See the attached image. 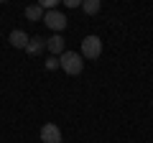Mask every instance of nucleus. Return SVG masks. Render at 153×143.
I'll list each match as a JSON object with an SVG mask.
<instances>
[{"instance_id": "obj_7", "label": "nucleus", "mask_w": 153, "mask_h": 143, "mask_svg": "<svg viewBox=\"0 0 153 143\" xmlns=\"http://www.w3.org/2000/svg\"><path fill=\"white\" fill-rule=\"evenodd\" d=\"M44 49H46V39H41V36L31 39V41H28V46H26V51H28L31 56H38V54H41Z\"/></svg>"}, {"instance_id": "obj_1", "label": "nucleus", "mask_w": 153, "mask_h": 143, "mask_svg": "<svg viewBox=\"0 0 153 143\" xmlns=\"http://www.w3.org/2000/svg\"><path fill=\"white\" fill-rule=\"evenodd\" d=\"M59 66L66 72V74H82V69H84V59H82V54H76V51H64V54L59 56Z\"/></svg>"}, {"instance_id": "obj_10", "label": "nucleus", "mask_w": 153, "mask_h": 143, "mask_svg": "<svg viewBox=\"0 0 153 143\" xmlns=\"http://www.w3.org/2000/svg\"><path fill=\"white\" fill-rule=\"evenodd\" d=\"M56 3H59V0H44V3H41L44 13H46V10H56Z\"/></svg>"}, {"instance_id": "obj_3", "label": "nucleus", "mask_w": 153, "mask_h": 143, "mask_svg": "<svg viewBox=\"0 0 153 143\" xmlns=\"http://www.w3.org/2000/svg\"><path fill=\"white\" fill-rule=\"evenodd\" d=\"M44 23H46L54 33H61V31L66 28V23H69V18H66L61 10H46V13H44Z\"/></svg>"}, {"instance_id": "obj_11", "label": "nucleus", "mask_w": 153, "mask_h": 143, "mask_svg": "<svg viewBox=\"0 0 153 143\" xmlns=\"http://www.w3.org/2000/svg\"><path fill=\"white\" fill-rule=\"evenodd\" d=\"M59 66V61H56V56H51L49 61H46V69H56Z\"/></svg>"}, {"instance_id": "obj_9", "label": "nucleus", "mask_w": 153, "mask_h": 143, "mask_svg": "<svg viewBox=\"0 0 153 143\" xmlns=\"http://www.w3.org/2000/svg\"><path fill=\"white\" fill-rule=\"evenodd\" d=\"M100 8H102V3H100V0H84V3H82V10L87 13V16L100 13Z\"/></svg>"}, {"instance_id": "obj_6", "label": "nucleus", "mask_w": 153, "mask_h": 143, "mask_svg": "<svg viewBox=\"0 0 153 143\" xmlns=\"http://www.w3.org/2000/svg\"><path fill=\"white\" fill-rule=\"evenodd\" d=\"M28 41H31V39H28V33H26V31H21V28H16V31L10 33V44L16 46V49H23V51H26Z\"/></svg>"}, {"instance_id": "obj_4", "label": "nucleus", "mask_w": 153, "mask_h": 143, "mask_svg": "<svg viewBox=\"0 0 153 143\" xmlns=\"http://www.w3.org/2000/svg\"><path fill=\"white\" fill-rule=\"evenodd\" d=\"M41 143H61V130L56 123H46L41 128Z\"/></svg>"}, {"instance_id": "obj_8", "label": "nucleus", "mask_w": 153, "mask_h": 143, "mask_svg": "<svg viewBox=\"0 0 153 143\" xmlns=\"http://www.w3.org/2000/svg\"><path fill=\"white\" fill-rule=\"evenodd\" d=\"M26 18H28V21H33V23H36V21H44V8L38 5V3H36V5H28L26 8Z\"/></svg>"}, {"instance_id": "obj_2", "label": "nucleus", "mask_w": 153, "mask_h": 143, "mask_svg": "<svg viewBox=\"0 0 153 143\" xmlns=\"http://www.w3.org/2000/svg\"><path fill=\"white\" fill-rule=\"evenodd\" d=\"M100 54H102L100 36H84L82 39V59H100Z\"/></svg>"}, {"instance_id": "obj_5", "label": "nucleus", "mask_w": 153, "mask_h": 143, "mask_svg": "<svg viewBox=\"0 0 153 143\" xmlns=\"http://www.w3.org/2000/svg\"><path fill=\"white\" fill-rule=\"evenodd\" d=\"M46 49H49L54 56H56V54L61 56V54L66 51V49H64V36H61V33H54L51 39H46Z\"/></svg>"}]
</instances>
